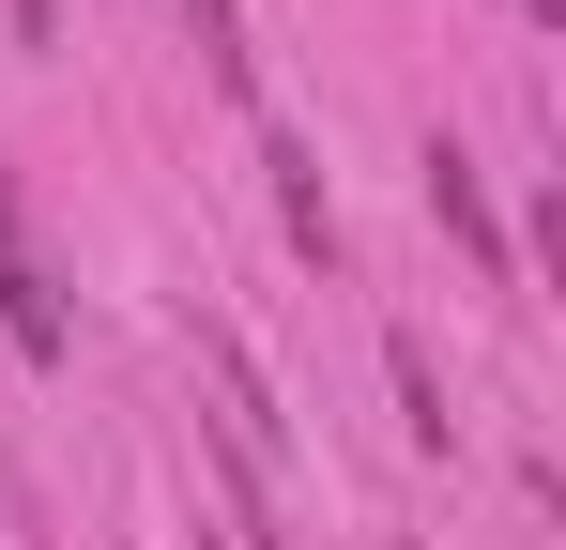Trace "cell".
<instances>
[{
  "instance_id": "obj_1",
  "label": "cell",
  "mask_w": 566,
  "mask_h": 550,
  "mask_svg": "<svg viewBox=\"0 0 566 550\" xmlns=\"http://www.w3.org/2000/svg\"><path fill=\"white\" fill-rule=\"evenodd\" d=\"M0 337L31 367H62V275H46V245H31V199L0 183Z\"/></svg>"
},
{
  "instance_id": "obj_2",
  "label": "cell",
  "mask_w": 566,
  "mask_h": 550,
  "mask_svg": "<svg viewBox=\"0 0 566 550\" xmlns=\"http://www.w3.org/2000/svg\"><path fill=\"white\" fill-rule=\"evenodd\" d=\"M429 214H444V245H460L474 275H505V214H490V183H474L460 138H429Z\"/></svg>"
},
{
  "instance_id": "obj_3",
  "label": "cell",
  "mask_w": 566,
  "mask_h": 550,
  "mask_svg": "<svg viewBox=\"0 0 566 550\" xmlns=\"http://www.w3.org/2000/svg\"><path fill=\"white\" fill-rule=\"evenodd\" d=\"M261 169H276V214H291V245H306V261H337V199H322V154H306V138H261Z\"/></svg>"
},
{
  "instance_id": "obj_4",
  "label": "cell",
  "mask_w": 566,
  "mask_h": 550,
  "mask_svg": "<svg viewBox=\"0 0 566 550\" xmlns=\"http://www.w3.org/2000/svg\"><path fill=\"white\" fill-rule=\"evenodd\" d=\"M382 367H398V413H413V444H444V382H429V352L398 337V352H382Z\"/></svg>"
},
{
  "instance_id": "obj_5",
  "label": "cell",
  "mask_w": 566,
  "mask_h": 550,
  "mask_svg": "<svg viewBox=\"0 0 566 550\" xmlns=\"http://www.w3.org/2000/svg\"><path fill=\"white\" fill-rule=\"evenodd\" d=\"M185 31H199V62L245 92V15H230V0H185Z\"/></svg>"
},
{
  "instance_id": "obj_6",
  "label": "cell",
  "mask_w": 566,
  "mask_h": 550,
  "mask_svg": "<svg viewBox=\"0 0 566 550\" xmlns=\"http://www.w3.org/2000/svg\"><path fill=\"white\" fill-rule=\"evenodd\" d=\"M521 15H566V0H521Z\"/></svg>"
}]
</instances>
